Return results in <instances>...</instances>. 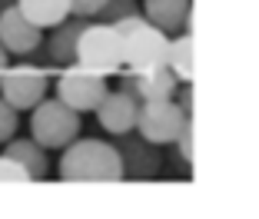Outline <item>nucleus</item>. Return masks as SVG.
<instances>
[{"instance_id": "20e7f679", "label": "nucleus", "mask_w": 259, "mask_h": 219, "mask_svg": "<svg viewBox=\"0 0 259 219\" xmlns=\"http://www.w3.org/2000/svg\"><path fill=\"white\" fill-rule=\"evenodd\" d=\"M47 70L30 67V63H20V67H7L0 73V97L14 106L17 113L23 110H33L40 100L47 97Z\"/></svg>"}, {"instance_id": "aec40b11", "label": "nucleus", "mask_w": 259, "mask_h": 219, "mask_svg": "<svg viewBox=\"0 0 259 219\" xmlns=\"http://www.w3.org/2000/svg\"><path fill=\"white\" fill-rule=\"evenodd\" d=\"M100 7H103V0H70V14L76 17H97Z\"/></svg>"}, {"instance_id": "412c9836", "label": "nucleus", "mask_w": 259, "mask_h": 219, "mask_svg": "<svg viewBox=\"0 0 259 219\" xmlns=\"http://www.w3.org/2000/svg\"><path fill=\"white\" fill-rule=\"evenodd\" d=\"M180 110H183L186 116H193V90H190V86L183 90V100H180Z\"/></svg>"}, {"instance_id": "6ab92c4d", "label": "nucleus", "mask_w": 259, "mask_h": 219, "mask_svg": "<svg viewBox=\"0 0 259 219\" xmlns=\"http://www.w3.org/2000/svg\"><path fill=\"white\" fill-rule=\"evenodd\" d=\"M14 129H17V110L0 97V143L14 140Z\"/></svg>"}, {"instance_id": "f3484780", "label": "nucleus", "mask_w": 259, "mask_h": 219, "mask_svg": "<svg viewBox=\"0 0 259 219\" xmlns=\"http://www.w3.org/2000/svg\"><path fill=\"white\" fill-rule=\"evenodd\" d=\"M173 143L180 146L183 163H186V166H193V116H186V120H183V126H180V133H176Z\"/></svg>"}, {"instance_id": "4be33fe9", "label": "nucleus", "mask_w": 259, "mask_h": 219, "mask_svg": "<svg viewBox=\"0 0 259 219\" xmlns=\"http://www.w3.org/2000/svg\"><path fill=\"white\" fill-rule=\"evenodd\" d=\"M4 70H7V50L0 47V73H4Z\"/></svg>"}, {"instance_id": "f03ea898", "label": "nucleus", "mask_w": 259, "mask_h": 219, "mask_svg": "<svg viewBox=\"0 0 259 219\" xmlns=\"http://www.w3.org/2000/svg\"><path fill=\"white\" fill-rule=\"evenodd\" d=\"M73 63L93 73H120L123 70V37L113 23H87L80 40H76Z\"/></svg>"}, {"instance_id": "1a4fd4ad", "label": "nucleus", "mask_w": 259, "mask_h": 219, "mask_svg": "<svg viewBox=\"0 0 259 219\" xmlns=\"http://www.w3.org/2000/svg\"><path fill=\"white\" fill-rule=\"evenodd\" d=\"M180 80L173 76L169 67H153V70H126L123 73V90L137 97L140 103L146 100H173Z\"/></svg>"}, {"instance_id": "ddd939ff", "label": "nucleus", "mask_w": 259, "mask_h": 219, "mask_svg": "<svg viewBox=\"0 0 259 219\" xmlns=\"http://www.w3.org/2000/svg\"><path fill=\"white\" fill-rule=\"evenodd\" d=\"M14 4L40 30H47V27L54 30L57 23H63L70 17V0H14Z\"/></svg>"}, {"instance_id": "6e6552de", "label": "nucleus", "mask_w": 259, "mask_h": 219, "mask_svg": "<svg viewBox=\"0 0 259 219\" xmlns=\"http://www.w3.org/2000/svg\"><path fill=\"white\" fill-rule=\"evenodd\" d=\"M120 153V169L130 180H146V176H156L163 166V153L156 143H146L143 136H130L123 133V143L116 146Z\"/></svg>"}, {"instance_id": "9d476101", "label": "nucleus", "mask_w": 259, "mask_h": 219, "mask_svg": "<svg viewBox=\"0 0 259 219\" xmlns=\"http://www.w3.org/2000/svg\"><path fill=\"white\" fill-rule=\"evenodd\" d=\"M137 113H140V100L130 97L126 90H107V97L100 100V106H97L100 126L113 136L133 133L137 129Z\"/></svg>"}, {"instance_id": "dca6fc26", "label": "nucleus", "mask_w": 259, "mask_h": 219, "mask_svg": "<svg viewBox=\"0 0 259 219\" xmlns=\"http://www.w3.org/2000/svg\"><path fill=\"white\" fill-rule=\"evenodd\" d=\"M133 14H140L137 0H103V7L97 10L100 23H116V20H123V17H133Z\"/></svg>"}, {"instance_id": "2eb2a0df", "label": "nucleus", "mask_w": 259, "mask_h": 219, "mask_svg": "<svg viewBox=\"0 0 259 219\" xmlns=\"http://www.w3.org/2000/svg\"><path fill=\"white\" fill-rule=\"evenodd\" d=\"M166 67L173 70L176 80H183V83H190V80H193V33H190V30L169 37Z\"/></svg>"}, {"instance_id": "f257e3e1", "label": "nucleus", "mask_w": 259, "mask_h": 219, "mask_svg": "<svg viewBox=\"0 0 259 219\" xmlns=\"http://www.w3.org/2000/svg\"><path fill=\"white\" fill-rule=\"evenodd\" d=\"M60 156V176L70 183H116L123 180L120 153L113 143L100 140H73L63 146Z\"/></svg>"}, {"instance_id": "a211bd4d", "label": "nucleus", "mask_w": 259, "mask_h": 219, "mask_svg": "<svg viewBox=\"0 0 259 219\" xmlns=\"http://www.w3.org/2000/svg\"><path fill=\"white\" fill-rule=\"evenodd\" d=\"M0 183H30L27 169L10 156H0Z\"/></svg>"}, {"instance_id": "4468645a", "label": "nucleus", "mask_w": 259, "mask_h": 219, "mask_svg": "<svg viewBox=\"0 0 259 219\" xmlns=\"http://www.w3.org/2000/svg\"><path fill=\"white\" fill-rule=\"evenodd\" d=\"M4 156L17 159V163L27 169V176H30V180L47 176V150L37 143V140H7Z\"/></svg>"}, {"instance_id": "f8f14e48", "label": "nucleus", "mask_w": 259, "mask_h": 219, "mask_svg": "<svg viewBox=\"0 0 259 219\" xmlns=\"http://www.w3.org/2000/svg\"><path fill=\"white\" fill-rule=\"evenodd\" d=\"M90 23V17H76V20H63L54 27L50 40H47V53H50V60L60 63V67H70L73 63V53H76V40L83 33V27Z\"/></svg>"}, {"instance_id": "39448f33", "label": "nucleus", "mask_w": 259, "mask_h": 219, "mask_svg": "<svg viewBox=\"0 0 259 219\" xmlns=\"http://www.w3.org/2000/svg\"><path fill=\"white\" fill-rule=\"evenodd\" d=\"M103 97H107V76L76 67V63H70V70H63L60 80H57V100L73 106L76 113L97 110Z\"/></svg>"}, {"instance_id": "9b49d317", "label": "nucleus", "mask_w": 259, "mask_h": 219, "mask_svg": "<svg viewBox=\"0 0 259 219\" xmlns=\"http://www.w3.org/2000/svg\"><path fill=\"white\" fill-rule=\"evenodd\" d=\"M143 17L166 37L190 30V0H143Z\"/></svg>"}, {"instance_id": "5701e85b", "label": "nucleus", "mask_w": 259, "mask_h": 219, "mask_svg": "<svg viewBox=\"0 0 259 219\" xmlns=\"http://www.w3.org/2000/svg\"><path fill=\"white\" fill-rule=\"evenodd\" d=\"M10 4H14V0H0V10H4V7H10Z\"/></svg>"}, {"instance_id": "7ed1b4c3", "label": "nucleus", "mask_w": 259, "mask_h": 219, "mask_svg": "<svg viewBox=\"0 0 259 219\" xmlns=\"http://www.w3.org/2000/svg\"><path fill=\"white\" fill-rule=\"evenodd\" d=\"M80 113L63 100H40L30 116V133L44 150H63L80 136Z\"/></svg>"}, {"instance_id": "423d86ee", "label": "nucleus", "mask_w": 259, "mask_h": 219, "mask_svg": "<svg viewBox=\"0 0 259 219\" xmlns=\"http://www.w3.org/2000/svg\"><path fill=\"white\" fill-rule=\"evenodd\" d=\"M183 120L186 113L180 110V103H173V100H146V103H140V113H137V133L146 143L166 146L176 140Z\"/></svg>"}, {"instance_id": "0eeeda50", "label": "nucleus", "mask_w": 259, "mask_h": 219, "mask_svg": "<svg viewBox=\"0 0 259 219\" xmlns=\"http://www.w3.org/2000/svg\"><path fill=\"white\" fill-rule=\"evenodd\" d=\"M40 40H44V30L33 27V23L17 10V4L0 10V47L7 53L27 57V53H33L40 47Z\"/></svg>"}]
</instances>
